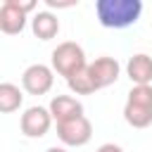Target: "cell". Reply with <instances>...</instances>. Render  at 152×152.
<instances>
[{"instance_id":"6da1fadb","label":"cell","mask_w":152,"mask_h":152,"mask_svg":"<svg viewBox=\"0 0 152 152\" xmlns=\"http://www.w3.org/2000/svg\"><path fill=\"white\" fill-rule=\"evenodd\" d=\"M142 14L140 0H95V17L104 28H128Z\"/></svg>"},{"instance_id":"7a4b0ae2","label":"cell","mask_w":152,"mask_h":152,"mask_svg":"<svg viewBox=\"0 0 152 152\" xmlns=\"http://www.w3.org/2000/svg\"><path fill=\"white\" fill-rule=\"evenodd\" d=\"M124 119L133 128H147L152 124V86H133L128 90Z\"/></svg>"},{"instance_id":"3957f363","label":"cell","mask_w":152,"mask_h":152,"mask_svg":"<svg viewBox=\"0 0 152 152\" xmlns=\"http://www.w3.org/2000/svg\"><path fill=\"white\" fill-rule=\"evenodd\" d=\"M50 66L55 69V74H59V76H64V78H71L74 74H78L81 69L88 66L86 52H83V48H81L78 43L64 40V43H59V45L52 50V55H50Z\"/></svg>"},{"instance_id":"277c9868","label":"cell","mask_w":152,"mask_h":152,"mask_svg":"<svg viewBox=\"0 0 152 152\" xmlns=\"http://www.w3.org/2000/svg\"><path fill=\"white\" fill-rule=\"evenodd\" d=\"M36 10V0H5L0 7V31L17 36L26 26V17Z\"/></svg>"},{"instance_id":"5b68a950","label":"cell","mask_w":152,"mask_h":152,"mask_svg":"<svg viewBox=\"0 0 152 152\" xmlns=\"http://www.w3.org/2000/svg\"><path fill=\"white\" fill-rule=\"evenodd\" d=\"M57 138L64 147H83L93 138V124L86 114L62 121V124H57Z\"/></svg>"},{"instance_id":"8992f818","label":"cell","mask_w":152,"mask_h":152,"mask_svg":"<svg viewBox=\"0 0 152 152\" xmlns=\"http://www.w3.org/2000/svg\"><path fill=\"white\" fill-rule=\"evenodd\" d=\"M55 86V69L48 66V64H31L24 69L21 74V88L28 93V95H45L50 93Z\"/></svg>"},{"instance_id":"52a82bcc","label":"cell","mask_w":152,"mask_h":152,"mask_svg":"<svg viewBox=\"0 0 152 152\" xmlns=\"http://www.w3.org/2000/svg\"><path fill=\"white\" fill-rule=\"evenodd\" d=\"M52 114L48 107H40V104H33V107H26L21 119H19V128L26 138H43L50 126H52Z\"/></svg>"},{"instance_id":"ba28073f","label":"cell","mask_w":152,"mask_h":152,"mask_svg":"<svg viewBox=\"0 0 152 152\" xmlns=\"http://www.w3.org/2000/svg\"><path fill=\"white\" fill-rule=\"evenodd\" d=\"M88 71H90L97 90H102V88H107V86H112V83L119 81L121 64H119L114 57H107V55H104V57H97V59L88 62Z\"/></svg>"},{"instance_id":"9c48e42d","label":"cell","mask_w":152,"mask_h":152,"mask_svg":"<svg viewBox=\"0 0 152 152\" xmlns=\"http://www.w3.org/2000/svg\"><path fill=\"white\" fill-rule=\"evenodd\" d=\"M55 124H62V121H69V119H76V116H83V102L76 100L74 95H55L48 104Z\"/></svg>"},{"instance_id":"30bf717a","label":"cell","mask_w":152,"mask_h":152,"mask_svg":"<svg viewBox=\"0 0 152 152\" xmlns=\"http://www.w3.org/2000/svg\"><path fill=\"white\" fill-rule=\"evenodd\" d=\"M126 74L133 86H152V55L135 52L126 62Z\"/></svg>"},{"instance_id":"8fae6325","label":"cell","mask_w":152,"mask_h":152,"mask_svg":"<svg viewBox=\"0 0 152 152\" xmlns=\"http://www.w3.org/2000/svg\"><path fill=\"white\" fill-rule=\"evenodd\" d=\"M31 31L38 40H52L59 33V19L50 10H40L31 17Z\"/></svg>"},{"instance_id":"7c38bea8","label":"cell","mask_w":152,"mask_h":152,"mask_svg":"<svg viewBox=\"0 0 152 152\" xmlns=\"http://www.w3.org/2000/svg\"><path fill=\"white\" fill-rule=\"evenodd\" d=\"M24 104V93L19 86L10 83V81H2L0 83V112L2 114H12L17 112L19 107Z\"/></svg>"},{"instance_id":"4fadbf2b","label":"cell","mask_w":152,"mask_h":152,"mask_svg":"<svg viewBox=\"0 0 152 152\" xmlns=\"http://www.w3.org/2000/svg\"><path fill=\"white\" fill-rule=\"evenodd\" d=\"M66 86H69V90L74 95H93V93H97V86H95L88 66L81 69L78 74H74L71 78H66Z\"/></svg>"},{"instance_id":"5bb4252c","label":"cell","mask_w":152,"mask_h":152,"mask_svg":"<svg viewBox=\"0 0 152 152\" xmlns=\"http://www.w3.org/2000/svg\"><path fill=\"white\" fill-rule=\"evenodd\" d=\"M95 152H124V147H121V145H114V142H104V145H100Z\"/></svg>"},{"instance_id":"9a60e30c","label":"cell","mask_w":152,"mask_h":152,"mask_svg":"<svg viewBox=\"0 0 152 152\" xmlns=\"http://www.w3.org/2000/svg\"><path fill=\"white\" fill-rule=\"evenodd\" d=\"M48 7H74L76 2H57V0H45Z\"/></svg>"},{"instance_id":"2e32d148","label":"cell","mask_w":152,"mask_h":152,"mask_svg":"<svg viewBox=\"0 0 152 152\" xmlns=\"http://www.w3.org/2000/svg\"><path fill=\"white\" fill-rule=\"evenodd\" d=\"M45 152H69V150H66L64 145H52V147H48Z\"/></svg>"}]
</instances>
